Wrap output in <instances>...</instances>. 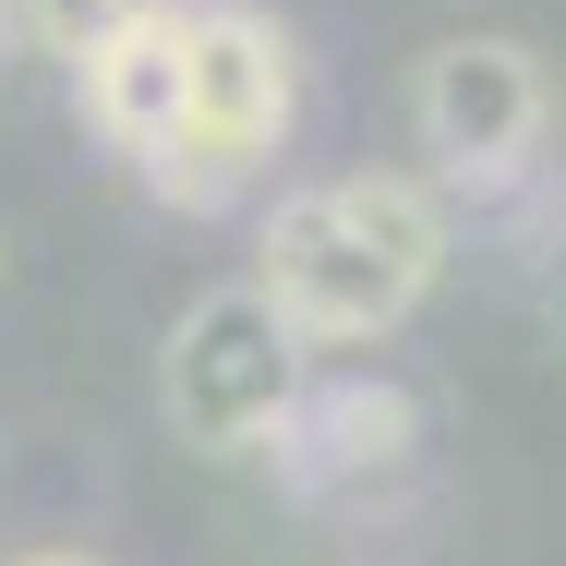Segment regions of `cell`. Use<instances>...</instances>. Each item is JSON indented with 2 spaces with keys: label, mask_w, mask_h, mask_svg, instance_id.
<instances>
[{
  "label": "cell",
  "mask_w": 566,
  "mask_h": 566,
  "mask_svg": "<svg viewBox=\"0 0 566 566\" xmlns=\"http://www.w3.org/2000/svg\"><path fill=\"white\" fill-rule=\"evenodd\" d=\"M447 253H458L447 181L349 169V181H314L265 218V302L314 349H361L447 277Z\"/></svg>",
  "instance_id": "1"
},
{
  "label": "cell",
  "mask_w": 566,
  "mask_h": 566,
  "mask_svg": "<svg viewBox=\"0 0 566 566\" xmlns=\"http://www.w3.org/2000/svg\"><path fill=\"white\" fill-rule=\"evenodd\" d=\"M302 120V49L265 0H193V49H181V120L169 145H145V193L181 218H218L229 193L290 145Z\"/></svg>",
  "instance_id": "2"
},
{
  "label": "cell",
  "mask_w": 566,
  "mask_h": 566,
  "mask_svg": "<svg viewBox=\"0 0 566 566\" xmlns=\"http://www.w3.org/2000/svg\"><path fill=\"white\" fill-rule=\"evenodd\" d=\"M302 326L265 302V277H241V290H206L181 326H169V374H157V398H169V422H181V447H218V458H253L277 422H290V398L314 386L302 374Z\"/></svg>",
  "instance_id": "3"
},
{
  "label": "cell",
  "mask_w": 566,
  "mask_h": 566,
  "mask_svg": "<svg viewBox=\"0 0 566 566\" xmlns=\"http://www.w3.org/2000/svg\"><path fill=\"white\" fill-rule=\"evenodd\" d=\"M410 120H422V157L447 181V206H494L506 181H531L543 157V61L518 36H447L410 85Z\"/></svg>",
  "instance_id": "4"
},
{
  "label": "cell",
  "mask_w": 566,
  "mask_h": 566,
  "mask_svg": "<svg viewBox=\"0 0 566 566\" xmlns=\"http://www.w3.org/2000/svg\"><path fill=\"white\" fill-rule=\"evenodd\" d=\"M410 447H422V410L398 398V386H374V374H338V386H302L290 398V422L265 434V458H277V482L290 494H361V482H386V470H410Z\"/></svg>",
  "instance_id": "5"
},
{
  "label": "cell",
  "mask_w": 566,
  "mask_h": 566,
  "mask_svg": "<svg viewBox=\"0 0 566 566\" xmlns=\"http://www.w3.org/2000/svg\"><path fill=\"white\" fill-rule=\"evenodd\" d=\"M181 49H193V0H157L145 24H120L109 49H85V61H73L85 133L120 145V157L169 145V120H181Z\"/></svg>",
  "instance_id": "6"
},
{
  "label": "cell",
  "mask_w": 566,
  "mask_h": 566,
  "mask_svg": "<svg viewBox=\"0 0 566 566\" xmlns=\"http://www.w3.org/2000/svg\"><path fill=\"white\" fill-rule=\"evenodd\" d=\"M157 0H12V24H24V49H49V61H85V49H109L120 24H145Z\"/></svg>",
  "instance_id": "7"
},
{
  "label": "cell",
  "mask_w": 566,
  "mask_h": 566,
  "mask_svg": "<svg viewBox=\"0 0 566 566\" xmlns=\"http://www.w3.org/2000/svg\"><path fill=\"white\" fill-rule=\"evenodd\" d=\"M12 566H97V555H12Z\"/></svg>",
  "instance_id": "8"
},
{
  "label": "cell",
  "mask_w": 566,
  "mask_h": 566,
  "mask_svg": "<svg viewBox=\"0 0 566 566\" xmlns=\"http://www.w3.org/2000/svg\"><path fill=\"white\" fill-rule=\"evenodd\" d=\"M12 36H24V24H12V0H0V49H12Z\"/></svg>",
  "instance_id": "9"
},
{
  "label": "cell",
  "mask_w": 566,
  "mask_h": 566,
  "mask_svg": "<svg viewBox=\"0 0 566 566\" xmlns=\"http://www.w3.org/2000/svg\"><path fill=\"white\" fill-rule=\"evenodd\" d=\"M555 326H566V290H555Z\"/></svg>",
  "instance_id": "10"
}]
</instances>
